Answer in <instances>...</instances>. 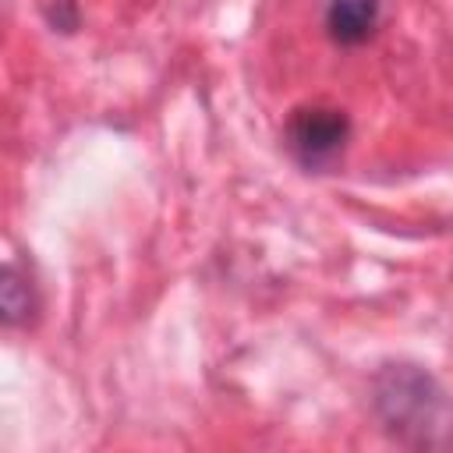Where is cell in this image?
I'll list each match as a JSON object with an SVG mask.
<instances>
[{
    "instance_id": "cell-1",
    "label": "cell",
    "mask_w": 453,
    "mask_h": 453,
    "mask_svg": "<svg viewBox=\"0 0 453 453\" xmlns=\"http://www.w3.org/2000/svg\"><path fill=\"white\" fill-rule=\"evenodd\" d=\"M372 411L407 449H453V396L414 361H386L372 375Z\"/></svg>"
},
{
    "instance_id": "cell-2",
    "label": "cell",
    "mask_w": 453,
    "mask_h": 453,
    "mask_svg": "<svg viewBox=\"0 0 453 453\" xmlns=\"http://www.w3.org/2000/svg\"><path fill=\"white\" fill-rule=\"evenodd\" d=\"M350 117L340 106L329 103H304L294 106L287 124H283V145L294 156L297 166L304 170H329L347 142H350Z\"/></svg>"
},
{
    "instance_id": "cell-3",
    "label": "cell",
    "mask_w": 453,
    "mask_h": 453,
    "mask_svg": "<svg viewBox=\"0 0 453 453\" xmlns=\"http://www.w3.org/2000/svg\"><path fill=\"white\" fill-rule=\"evenodd\" d=\"M382 18V0H329L326 4V35L336 46H361L375 35Z\"/></svg>"
},
{
    "instance_id": "cell-4",
    "label": "cell",
    "mask_w": 453,
    "mask_h": 453,
    "mask_svg": "<svg viewBox=\"0 0 453 453\" xmlns=\"http://www.w3.org/2000/svg\"><path fill=\"white\" fill-rule=\"evenodd\" d=\"M39 308H42V297H39L32 269L21 265L18 258H7L4 280H0V319H4V326L18 329V326L35 322Z\"/></svg>"
},
{
    "instance_id": "cell-5",
    "label": "cell",
    "mask_w": 453,
    "mask_h": 453,
    "mask_svg": "<svg viewBox=\"0 0 453 453\" xmlns=\"http://www.w3.org/2000/svg\"><path fill=\"white\" fill-rule=\"evenodd\" d=\"M46 21L60 32L78 28V4L74 0H46Z\"/></svg>"
}]
</instances>
